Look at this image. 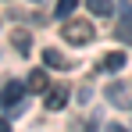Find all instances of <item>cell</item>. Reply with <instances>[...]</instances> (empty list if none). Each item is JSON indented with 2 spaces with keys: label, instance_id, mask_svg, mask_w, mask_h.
Returning <instances> with one entry per match:
<instances>
[{
  "label": "cell",
  "instance_id": "cell-8",
  "mask_svg": "<svg viewBox=\"0 0 132 132\" xmlns=\"http://www.w3.org/2000/svg\"><path fill=\"white\" fill-rule=\"evenodd\" d=\"M86 7L93 11V14H100V18L114 14V0H86Z\"/></svg>",
  "mask_w": 132,
  "mask_h": 132
},
{
  "label": "cell",
  "instance_id": "cell-7",
  "mask_svg": "<svg viewBox=\"0 0 132 132\" xmlns=\"http://www.w3.org/2000/svg\"><path fill=\"white\" fill-rule=\"evenodd\" d=\"M29 89H32V93H46V89H50V79H46L43 68H36V71L29 75Z\"/></svg>",
  "mask_w": 132,
  "mask_h": 132
},
{
  "label": "cell",
  "instance_id": "cell-1",
  "mask_svg": "<svg viewBox=\"0 0 132 132\" xmlns=\"http://www.w3.org/2000/svg\"><path fill=\"white\" fill-rule=\"evenodd\" d=\"M61 36H64L68 43H75V46H86V43H93L96 29L89 22H82V18H68V22L61 25Z\"/></svg>",
  "mask_w": 132,
  "mask_h": 132
},
{
  "label": "cell",
  "instance_id": "cell-11",
  "mask_svg": "<svg viewBox=\"0 0 132 132\" xmlns=\"http://www.w3.org/2000/svg\"><path fill=\"white\" fill-rule=\"evenodd\" d=\"M75 7H79V0H57V7H54V11H57V18H71V11H75Z\"/></svg>",
  "mask_w": 132,
  "mask_h": 132
},
{
  "label": "cell",
  "instance_id": "cell-6",
  "mask_svg": "<svg viewBox=\"0 0 132 132\" xmlns=\"http://www.w3.org/2000/svg\"><path fill=\"white\" fill-rule=\"evenodd\" d=\"M100 68H104V71H121V68H125V54H121V50H111V54H104Z\"/></svg>",
  "mask_w": 132,
  "mask_h": 132
},
{
  "label": "cell",
  "instance_id": "cell-4",
  "mask_svg": "<svg viewBox=\"0 0 132 132\" xmlns=\"http://www.w3.org/2000/svg\"><path fill=\"white\" fill-rule=\"evenodd\" d=\"M25 89H29V86L14 82V79H11V82H4V89H0V104H18V100L25 96Z\"/></svg>",
  "mask_w": 132,
  "mask_h": 132
},
{
  "label": "cell",
  "instance_id": "cell-2",
  "mask_svg": "<svg viewBox=\"0 0 132 132\" xmlns=\"http://www.w3.org/2000/svg\"><path fill=\"white\" fill-rule=\"evenodd\" d=\"M107 100L114 104V107L132 111V82H129V79H114V82L107 86Z\"/></svg>",
  "mask_w": 132,
  "mask_h": 132
},
{
  "label": "cell",
  "instance_id": "cell-5",
  "mask_svg": "<svg viewBox=\"0 0 132 132\" xmlns=\"http://www.w3.org/2000/svg\"><path fill=\"white\" fill-rule=\"evenodd\" d=\"M43 104H46V111H61V107L68 104V89H64V86L46 89V100H43Z\"/></svg>",
  "mask_w": 132,
  "mask_h": 132
},
{
  "label": "cell",
  "instance_id": "cell-3",
  "mask_svg": "<svg viewBox=\"0 0 132 132\" xmlns=\"http://www.w3.org/2000/svg\"><path fill=\"white\" fill-rule=\"evenodd\" d=\"M114 36L132 46V4L129 0H118V29H114Z\"/></svg>",
  "mask_w": 132,
  "mask_h": 132
},
{
  "label": "cell",
  "instance_id": "cell-12",
  "mask_svg": "<svg viewBox=\"0 0 132 132\" xmlns=\"http://www.w3.org/2000/svg\"><path fill=\"white\" fill-rule=\"evenodd\" d=\"M107 132H129L125 125H107Z\"/></svg>",
  "mask_w": 132,
  "mask_h": 132
},
{
  "label": "cell",
  "instance_id": "cell-10",
  "mask_svg": "<svg viewBox=\"0 0 132 132\" xmlns=\"http://www.w3.org/2000/svg\"><path fill=\"white\" fill-rule=\"evenodd\" d=\"M11 39H14V46H18V50H22V54H29V46H32V36H29V32H25V29H18V32H14V36H11Z\"/></svg>",
  "mask_w": 132,
  "mask_h": 132
},
{
  "label": "cell",
  "instance_id": "cell-13",
  "mask_svg": "<svg viewBox=\"0 0 132 132\" xmlns=\"http://www.w3.org/2000/svg\"><path fill=\"white\" fill-rule=\"evenodd\" d=\"M0 132H11V125H7V121H0Z\"/></svg>",
  "mask_w": 132,
  "mask_h": 132
},
{
  "label": "cell",
  "instance_id": "cell-9",
  "mask_svg": "<svg viewBox=\"0 0 132 132\" xmlns=\"http://www.w3.org/2000/svg\"><path fill=\"white\" fill-rule=\"evenodd\" d=\"M43 61H46V68H68V64H71V61H64V57H61V50H54V46H50V50H43Z\"/></svg>",
  "mask_w": 132,
  "mask_h": 132
}]
</instances>
